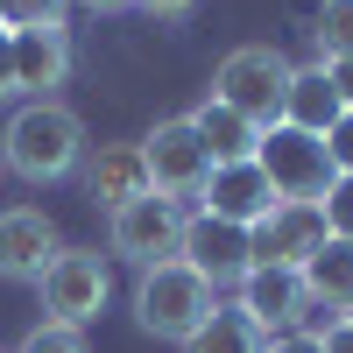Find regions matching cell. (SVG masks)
Instances as JSON below:
<instances>
[{
    "instance_id": "obj_1",
    "label": "cell",
    "mask_w": 353,
    "mask_h": 353,
    "mask_svg": "<svg viewBox=\"0 0 353 353\" xmlns=\"http://www.w3.org/2000/svg\"><path fill=\"white\" fill-rule=\"evenodd\" d=\"M0 163H8L21 184H64L85 163V121L64 99H28L8 113L0 128Z\"/></svg>"
},
{
    "instance_id": "obj_2",
    "label": "cell",
    "mask_w": 353,
    "mask_h": 353,
    "mask_svg": "<svg viewBox=\"0 0 353 353\" xmlns=\"http://www.w3.org/2000/svg\"><path fill=\"white\" fill-rule=\"evenodd\" d=\"M212 311H219V290L205 283L191 261H156V269H141V283H134V325L170 339V346L205 332Z\"/></svg>"
},
{
    "instance_id": "obj_3",
    "label": "cell",
    "mask_w": 353,
    "mask_h": 353,
    "mask_svg": "<svg viewBox=\"0 0 353 353\" xmlns=\"http://www.w3.org/2000/svg\"><path fill=\"white\" fill-rule=\"evenodd\" d=\"M290 57L276 50V43H241L226 57V64L212 71V99L219 106H233L241 121H254L261 134H269L276 121H283V99H290Z\"/></svg>"
},
{
    "instance_id": "obj_4",
    "label": "cell",
    "mask_w": 353,
    "mask_h": 353,
    "mask_svg": "<svg viewBox=\"0 0 353 353\" xmlns=\"http://www.w3.org/2000/svg\"><path fill=\"white\" fill-rule=\"evenodd\" d=\"M43 311L57 318V325H92V318L106 311V297H113V269H106V254H92V248H57V261L43 269Z\"/></svg>"
},
{
    "instance_id": "obj_5",
    "label": "cell",
    "mask_w": 353,
    "mask_h": 353,
    "mask_svg": "<svg viewBox=\"0 0 353 353\" xmlns=\"http://www.w3.org/2000/svg\"><path fill=\"white\" fill-rule=\"evenodd\" d=\"M176 241H184V205L170 198H134L121 212H106V248L134 261V269H156V261H176Z\"/></svg>"
},
{
    "instance_id": "obj_6",
    "label": "cell",
    "mask_w": 353,
    "mask_h": 353,
    "mask_svg": "<svg viewBox=\"0 0 353 353\" xmlns=\"http://www.w3.org/2000/svg\"><path fill=\"white\" fill-rule=\"evenodd\" d=\"M325 241H332V226H325V205H318V198H283L276 212L248 233L254 269H304Z\"/></svg>"
},
{
    "instance_id": "obj_7",
    "label": "cell",
    "mask_w": 353,
    "mask_h": 353,
    "mask_svg": "<svg viewBox=\"0 0 353 353\" xmlns=\"http://www.w3.org/2000/svg\"><path fill=\"white\" fill-rule=\"evenodd\" d=\"M233 311H241L261 339H283V332H304L311 290H304L297 269H248L241 283H233Z\"/></svg>"
},
{
    "instance_id": "obj_8",
    "label": "cell",
    "mask_w": 353,
    "mask_h": 353,
    "mask_svg": "<svg viewBox=\"0 0 353 353\" xmlns=\"http://www.w3.org/2000/svg\"><path fill=\"white\" fill-rule=\"evenodd\" d=\"M141 163H149V184L156 198H198L205 176H212V156H205V141L191 121H156V134H141Z\"/></svg>"
},
{
    "instance_id": "obj_9",
    "label": "cell",
    "mask_w": 353,
    "mask_h": 353,
    "mask_svg": "<svg viewBox=\"0 0 353 353\" xmlns=\"http://www.w3.org/2000/svg\"><path fill=\"white\" fill-rule=\"evenodd\" d=\"M254 163L269 170V184H276V198H325V184H332V163H325V141L318 134H297V128H269L261 134V149H254Z\"/></svg>"
},
{
    "instance_id": "obj_10",
    "label": "cell",
    "mask_w": 353,
    "mask_h": 353,
    "mask_svg": "<svg viewBox=\"0 0 353 353\" xmlns=\"http://www.w3.org/2000/svg\"><path fill=\"white\" fill-rule=\"evenodd\" d=\"M176 261H191L212 290H233V283L254 269L248 226H226V219H212V212H191V219H184V241H176Z\"/></svg>"
},
{
    "instance_id": "obj_11",
    "label": "cell",
    "mask_w": 353,
    "mask_h": 353,
    "mask_svg": "<svg viewBox=\"0 0 353 353\" xmlns=\"http://www.w3.org/2000/svg\"><path fill=\"white\" fill-rule=\"evenodd\" d=\"M205 212H212V219H226V226H261V219H269L276 212V184H269V170H261V163H219L212 176H205Z\"/></svg>"
},
{
    "instance_id": "obj_12",
    "label": "cell",
    "mask_w": 353,
    "mask_h": 353,
    "mask_svg": "<svg viewBox=\"0 0 353 353\" xmlns=\"http://www.w3.org/2000/svg\"><path fill=\"white\" fill-rule=\"evenodd\" d=\"M57 248L64 241H57L50 212H36V205H8V212H0V276L8 283H43Z\"/></svg>"
},
{
    "instance_id": "obj_13",
    "label": "cell",
    "mask_w": 353,
    "mask_h": 353,
    "mask_svg": "<svg viewBox=\"0 0 353 353\" xmlns=\"http://www.w3.org/2000/svg\"><path fill=\"white\" fill-rule=\"evenodd\" d=\"M85 191H92L106 212H121V205L149 198L156 184H149V163H141V141H106V149L85 163Z\"/></svg>"
},
{
    "instance_id": "obj_14",
    "label": "cell",
    "mask_w": 353,
    "mask_h": 353,
    "mask_svg": "<svg viewBox=\"0 0 353 353\" xmlns=\"http://www.w3.org/2000/svg\"><path fill=\"white\" fill-rule=\"evenodd\" d=\"M64 78H71V43H64V28H21V36H14V92L50 99Z\"/></svg>"
},
{
    "instance_id": "obj_15",
    "label": "cell",
    "mask_w": 353,
    "mask_h": 353,
    "mask_svg": "<svg viewBox=\"0 0 353 353\" xmlns=\"http://www.w3.org/2000/svg\"><path fill=\"white\" fill-rule=\"evenodd\" d=\"M339 92H332V78L325 64H311V71H290V99H283V128H297V134H318L325 141L339 128Z\"/></svg>"
},
{
    "instance_id": "obj_16",
    "label": "cell",
    "mask_w": 353,
    "mask_h": 353,
    "mask_svg": "<svg viewBox=\"0 0 353 353\" xmlns=\"http://www.w3.org/2000/svg\"><path fill=\"white\" fill-rule=\"evenodd\" d=\"M184 121L198 128V141H205V156H212V170H219V163H254V149H261V128L241 121V113L219 106V99H205L198 113H184Z\"/></svg>"
},
{
    "instance_id": "obj_17",
    "label": "cell",
    "mask_w": 353,
    "mask_h": 353,
    "mask_svg": "<svg viewBox=\"0 0 353 353\" xmlns=\"http://www.w3.org/2000/svg\"><path fill=\"white\" fill-rule=\"evenodd\" d=\"M297 276H304V290H311V311H318V304H325L332 318L353 311V241H325Z\"/></svg>"
},
{
    "instance_id": "obj_18",
    "label": "cell",
    "mask_w": 353,
    "mask_h": 353,
    "mask_svg": "<svg viewBox=\"0 0 353 353\" xmlns=\"http://www.w3.org/2000/svg\"><path fill=\"white\" fill-rule=\"evenodd\" d=\"M184 353H269V339H261L241 311H226V304H219V311H212V325L184 339Z\"/></svg>"
},
{
    "instance_id": "obj_19",
    "label": "cell",
    "mask_w": 353,
    "mask_h": 353,
    "mask_svg": "<svg viewBox=\"0 0 353 353\" xmlns=\"http://www.w3.org/2000/svg\"><path fill=\"white\" fill-rule=\"evenodd\" d=\"M311 43H318V64H339V57H353V0H325V8H318Z\"/></svg>"
},
{
    "instance_id": "obj_20",
    "label": "cell",
    "mask_w": 353,
    "mask_h": 353,
    "mask_svg": "<svg viewBox=\"0 0 353 353\" xmlns=\"http://www.w3.org/2000/svg\"><path fill=\"white\" fill-rule=\"evenodd\" d=\"M64 8L71 0H0V28L21 36V28H64Z\"/></svg>"
},
{
    "instance_id": "obj_21",
    "label": "cell",
    "mask_w": 353,
    "mask_h": 353,
    "mask_svg": "<svg viewBox=\"0 0 353 353\" xmlns=\"http://www.w3.org/2000/svg\"><path fill=\"white\" fill-rule=\"evenodd\" d=\"M14 353H85V332H78V325H57V318H43V325L28 332Z\"/></svg>"
},
{
    "instance_id": "obj_22",
    "label": "cell",
    "mask_w": 353,
    "mask_h": 353,
    "mask_svg": "<svg viewBox=\"0 0 353 353\" xmlns=\"http://www.w3.org/2000/svg\"><path fill=\"white\" fill-rule=\"evenodd\" d=\"M318 205H325V226H332V241H353V176H332Z\"/></svg>"
},
{
    "instance_id": "obj_23",
    "label": "cell",
    "mask_w": 353,
    "mask_h": 353,
    "mask_svg": "<svg viewBox=\"0 0 353 353\" xmlns=\"http://www.w3.org/2000/svg\"><path fill=\"white\" fill-rule=\"evenodd\" d=\"M325 163L332 176H353V113H339V128L325 134Z\"/></svg>"
},
{
    "instance_id": "obj_24",
    "label": "cell",
    "mask_w": 353,
    "mask_h": 353,
    "mask_svg": "<svg viewBox=\"0 0 353 353\" xmlns=\"http://www.w3.org/2000/svg\"><path fill=\"white\" fill-rule=\"evenodd\" d=\"M325 78H332V92H339V106L353 113V57H339V64H325Z\"/></svg>"
},
{
    "instance_id": "obj_25",
    "label": "cell",
    "mask_w": 353,
    "mask_h": 353,
    "mask_svg": "<svg viewBox=\"0 0 353 353\" xmlns=\"http://www.w3.org/2000/svg\"><path fill=\"white\" fill-rule=\"evenodd\" d=\"M318 346L325 353H353V318H332V325L318 332Z\"/></svg>"
},
{
    "instance_id": "obj_26",
    "label": "cell",
    "mask_w": 353,
    "mask_h": 353,
    "mask_svg": "<svg viewBox=\"0 0 353 353\" xmlns=\"http://www.w3.org/2000/svg\"><path fill=\"white\" fill-rule=\"evenodd\" d=\"M0 99H14V36L0 28Z\"/></svg>"
},
{
    "instance_id": "obj_27",
    "label": "cell",
    "mask_w": 353,
    "mask_h": 353,
    "mask_svg": "<svg viewBox=\"0 0 353 353\" xmlns=\"http://www.w3.org/2000/svg\"><path fill=\"white\" fill-rule=\"evenodd\" d=\"M269 353H325V346H318V332H283L269 339Z\"/></svg>"
},
{
    "instance_id": "obj_28",
    "label": "cell",
    "mask_w": 353,
    "mask_h": 353,
    "mask_svg": "<svg viewBox=\"0 0 353 353\" xmlns=\"http://www.w3.org/2000/svg\"><path fill=\"white\" fill-rule=\"evenodd\" d=\"M134 8H141V14H156V21H176V14H191L198 0H134Z\"/></svg>"
},
{
    "instance_id": "obj_29",
    "label": "cell",
    "mask_w": 353,
    "mask_h": 353,
    "mask_svg": "<svg viewBox=\"0 0 353 353\" xmlns=\"http://www.w3.org/2000/svg\"><path fill=\"white\" fill-rule=\"evenodd\" d=\"M78 8H99V14H121V8H134V0H78Z\"/></svg>"
},
{
    "instance_id": "obj_30",
    "label": "cell",
    "mask_w": 353,
    "mask_h": 353,
    "mask_svg": "<svg viewBox=\"0 0 353 353\" xmlns=\"http://www.w3.org/2000/svg\"><path fill=\"white\" fill-rule=\"evenodd\" d=\"M339 318H353V311H339Z\"/></svg>"
}]
</instances>
